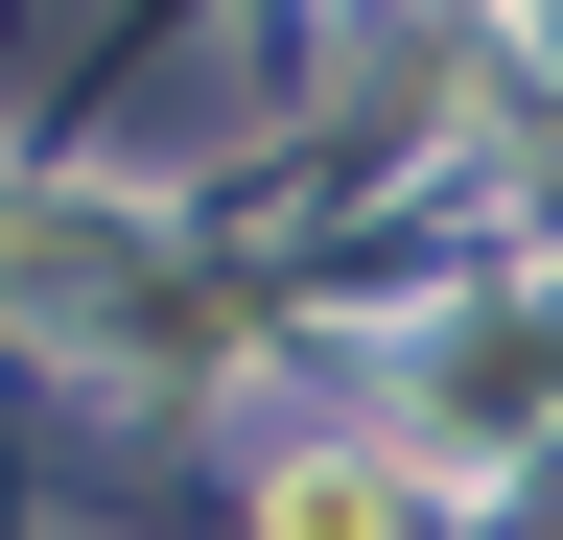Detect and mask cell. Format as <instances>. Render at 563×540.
<instances>
[{"label":"cell","instance_id":"6da1fadb","mask_svg":"<svg viewBox=\"0 0 563 540\" xmlns=\"http://www.w3.org/2000/svg\"><path fill=\"white\" fill-rule=\"evenodd\" d=\"M399 494H376V470H282V540H376Z\"/></svg>","mask_w":563,"mask_h":540}]
</instances>
